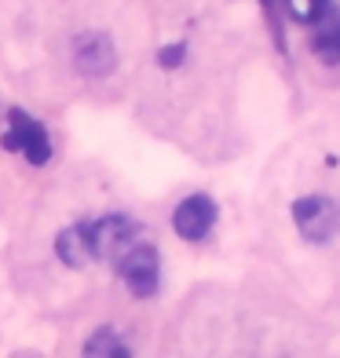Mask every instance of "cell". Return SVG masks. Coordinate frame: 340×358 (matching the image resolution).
Instances as JSON below:
<instances>
[{
	"instance_id": "6da1fadb",
	"label": "cell",
	"mask_w": 340,
	"mask_h": 358,
	"mask_svg": "<svg viewBox=\"0 0 340 358\" xmlns=\"http://www.w3.org/2000/svg\"><path fill=\"white\" fill-rule=\"evenodd\" d=\"M85 234H88V252H92V259L118 264V259L139 241V227H136V220L110 213V216H99V220H88V223H85Z\"/></svg>"
},
{
	"instance_id": "7a4b0ae2",
	"label": "cell",
	"mask_w": 340,
	"mask_h": 358,
	"mask_svg": "<svg viewBox=\"0 0 340 358\" xmlns=\"http://www.w3.org/2000/svg\"><path fill=\"white\" fill-rule=\"evenodd\" d=\"M4 150L22 154L29 165H44L52 157V139H48L44 124L34 121L26 110H11L8 113V132H4Z\"/></svg>"
},
{
	"instance_id": "3957f363",
	"label": "cell",
	"mask_w": 340,
	"mask_h": 358,
	"mask_svg": "<svg viewBox=\"0 0 340 358\" xmlns=\"http://www.w3.org/2000/svg\"><path fill=\"white\" fill-rule=\"evenodd\" d=\"M118 274L125 278V285L136 292V296H154L157 292V274H161V264H157V249L147 245V241H136L118 264Z\"/></svg>"
},
{
	"instance_id": "277c9868",
	"label": "cell",
	"mask_w": 340,
	"mask_h": 358,
	"mask_svg": "<svg viewBox=\"0 0 340 358\" xmlns=\"http://www.w3.org/2000/svg\"><path fill=\"white\" fill-rule=\"evenodd\" d=\"M293 220H297L300 234L307 241H330L337 234V227H340V208L330 198L311 194V198H300L293 205Z\"/></svg>"
},
{
	"instance_id": "5b68a950",
	"label": "cell",
	"mask_w": 340,
	"mask_h": 358,
	"mask_svg": "<svg viewBox=\"0 0 340 358\" xmlns=\"http://www.w3.org/2000/svg\"><path fill=\"white\" fill-rule=\"evenodd\" d=\"M213 223H216V205L208 194H190V198H183L172 213V227L183 241H201L213 231Z\"/></svg>"
},
{
	"instance_id": "8992f818",
	"label": "cell",
	"mask_w": 340,
	"mask_h": 358,
	"mask_svg": "<svg viewBox=\"0 0 340 358\" xmlns=\"http://www.w3.org/2000/svg\"><path fill=\"white\" fill-rule=\"evenodd\" d=\"M113 62H118V55H113V44L103 34L80 37V44H77V66L85 70L88 77H106L113 70Z\"/></svg>"
},
{
	"instance_id": "52a82bcc",
	"label": "cell",
	"mask_w": 340,
	"mask_h": 358,
	"mask_svg": "<svg viewBox=\"0 0 340 358\" xmlns=\"http://www.w3.org/2000/svg\"><path fill=\"white\" fill-rule=\"evenodd\" d=\"M311 48H315V55L322 62H330V66L340 62V11H337V4H330L326 11H322V19L315 22Z\"/></svg>"
},
{
	"instance_id": "ba28073f",
	"label": "cell",
	"mask_w": 340,
	"mask_h": 358,
	"mask_svg": "<svg viewBox=\"0 0 340 358\" xmlns=\"http://www.w3.org/2000/svg\"><path fill=\"white\" fill-rule=\"evenodd\" d=\"M55 252H59L62 264H70V267H85V264H92L85 223H73V227H66V231H62V234L55 238Z\"/></svg>"
},
{
	"instance_id": "9c48e42d",
	"label": "cell",
	"mask_w": 340,
	"mask_h": 358,
	"mask_svg": "<svg viewBox=\"0 0 340 358\" xmlns=\"http://www.w3.org/2000/svg\"><path fill=\"white\" fill-rule=\"evenodd\" d=\"M85 358H132V351L113 329H95L85 340Z\"/></svg>"
},
{
	"instance_id": "30bf717a",
	"label": "cell",
	"mask_w": 340,
	"mask_h": 358,
	"mask_svg": "<svg viewBox=\"0 0 340 358\" xmlns=\"http://www.w3.org/2000/svg\"><path fill=\"white\" fill-rule=\"evenodd\" d=\"M330 4H333V0H285L289 15H293L297 22H304V26H315Z\"/></svg>"
},
{
	"instance_id": "8fae6325",
	"label": "cell",
	"mask_w": 340,
	"mask_h": 358,
	"mask_svg": "<svg viewBox=\"0 0 340 358\" xmlns=\"http://www.w3.org/2000/svg\"><path fill=\"white\" fill-rule=\"evenodd\" d=\"M183 52H187L183 44H169V48H165V52H161L157 59H161V66H169V70H172V66H180V59H183Z\"/></svg>"
}]
</instances>
